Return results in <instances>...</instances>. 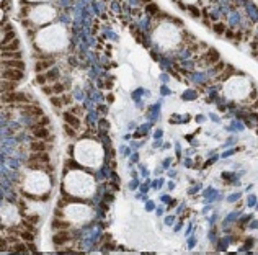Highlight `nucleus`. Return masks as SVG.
Returning a JSON list of instances; mask_svg holds the SVG:
<instances>
[{"label": "nucleus", "mask_w": 258, "mask_h": 255, "mask_svg": "<svg viewBox=\"0 0 258 255\" xmlns=\"http://www.w3.org/2000/svg\"><path fill=\"white\" fill-rule=\"evenodd\" d=\"M52 90H54L56 95H62L64 90H65V87H64V84H61V82H54V84H52Z\"/></svg>", "instance_id": "obj_18"}, {"label": "nucleus", "mask_w": 258, "mask_h": 255, "mask_svg": "<svg viewBox=\"0 0 258 255\" xmlns=\"http://www.w3.org/2000/svg\"><path fill=\"white\" fill-rule=\"evenodd\" d=\"M2 59H21V52H20V51L2 52Z\"/></svg>", "instance_id": "obj_17"}, {"label": "nucleus", "mask_w": 258, "mask_h": 255, "mask_svg": "<svg viewBox=\"0 0 258 255\" xmlns=\"http://www.w3.org/2000/svg\"><path fill=\"white\" fill-rule=\"evenodd\" d=\"M34 82H36L38 85H41V87H42V85H46V82H48V77H46V74H42V72H41V74H36Z\"/></svg>", "instance_id": "obj_21"}, {"label": "nucleus", "mask_w": 258, "mask_h": 255, "mask_svg": "<svg viewBox=\"0 0 258 255\" xmlns=\"http://www.w3.org/2000/svg\"><path fill=\"white\" fill-rule=\"evenodd\" d=\"M253 108H258V100H257V101H255V103H253Z\"/></svg>", "instance_id": "obj_31"}, {"label": "nucleus", "mask_w": 258, "mask_h": 255, "mask_svg": "<svg viewBox=\"0 0 258 255\" xmlns=\"http://www.w3.org/2000/svg\"><path fill=\"white\" fill-rule=\"evenodd\" d=\"M20 239L25 242H31L34 240V232L29 229H21V226H20Z\"/></svg>", "instance_id": "obj_12"}, {"label": "nucleus", "mask_w": 258, "mask_h": 255, "mask_svg": "<svg viewBox=\"0 0 258 255\" xmlns=\"http://www.w3.org/2000/svg\"><path fill=\"white\" fill-rule=\"evenodd\" d=\"M62 100H64V105H70L72 103V97L69 93H62Z\"/></svg>", "instance_id": "obj_27"}, {"label": "nucleus", "mask_w": 258, "mask_h": 255, "mask_svg": "<svg viewBox=\"0 0 258 255\" xmlns=\"http://www.w3.org/2000/svg\"><path fill=\"white\" fill-rule=\"evenodd\" d=\"M147 12L150 13V15H157V12H159V8H157V5H147Z\"/></svg>", "instance_id": "obj_26"}, {"label": "nucleus", "mask_w": 258, "mask_h": 255, "mask_svg": "<svg viewBox=\"0 0 258 255\" xmlns=\"http://www.w3.org/2000/svg\"><path fill=\"white\" fill-rule=\"evenodd\" d=\"M41 90H42V93L44 95H54V90H52V85H42L41 87Z\"/></svg>", "instance_id": "obj_24"}, {"label": "nucleus", "mask_w": 258, "mask_h": 255, "mask_svg": "<svg viewBox=\"0 0 258 255\" xmlns=\"http://www.w3.org/2000/svg\"><path fill=\"white\" fill-rule=\"evenodd\" d=\"M46 77H48V82H51V84H54V82H57V70H48V74H46Z\"/></svg>", "instance_id": "obj_20"}, {"label": "nucleus", "mask_w": 258, "mask_h": 255, "mask_svg": "<svg viewBox=\"0 0 258 255\" xmlns=\"http://www.w3.org/2000/svg\"><path fill=\"white\" fill-rule=\"evenodd\" d=\"M8 248L12 252H16V254H26V252H28V245H26L25 242H15V244H12Z\"/></svg>", "instance_id": "obj_10"}, {"label": "nucleus", "mask_w": 258, "mask_h": 255, "mask_svg": "<svg viewBox=\"0 0 258 255\" xmlns=\"http://www.w3.org/2000/svg\"><path fill=\"white\" fill-rule=\"evenodd\" d=\"M219 61V52L216 49H209L208 52L202 54V64H214V62Z\"/></svg>", "instance_id": "obj_6"}, {"label": "nucleus", "mask_w": 258, "mask_h": 255, "mask_svg": "<svg viewBox=\"0 0 258 255\" xmlns=\"http://www.w3.org/2000/svg\"><path fill=\"white\" fill-rule=\"evenodd\" d=\"M65 133H67V136H70V137H75V134H77V131H75V128H74V126H70V124H67V123H65Z\"/></svg>", "instance_id": "obj_23"}, {"label": "nucleus", "mask_w": 258, "mask_h": 255, "mask_svg": "<svg viewBox=\"0 0 258 255\" xmlns=\"http://www.w3.org/2000/svg\"><path fill=\"white\" fill-rule=\"evenodd\" d=\"M18 48H20V41H18V38H16V39H13V41L7 42V44H2V52L18 51Z\"/></svg>", "instance_id": "obj_11"}, {"label": "nucleus", "mask_w": 258, "mask_h": 255, "mask_svg": "<svg viewBox=\"0 0 258 255\" xmlns=\"http://www.w3.org/2000/svg\"><path fill=\"white\" fill-rule=\"evenodd\" d=\"M26 245H28V250L29 252H36V247H34V244H33V240L31 242H26Z\"/></svg>", "instance_id": "obj_30"}, {"label": "nucleus", "mask_w": 258, "mask_h": 255, "mask_svg": "<svg viewBox=\"0 0 258 255\" xmlns=\"http://www.w3.org/2000/svg\"><path fill=\"white\" fill-rule=\"evenodd\" d=\"M29 159H34V160H39V162L49 163V155H48V150H42V152H31Z\"/></svg>", "instance_id": "obj_13"}, {"label": "nucleus", "mask_w": 258, "mask_h": 255, "mask_svg": "<svg viewBox=\"0 0 258 255\" xmlns=\"http://www.w3.org/2000/svg\"><path fill=\"white\" fill-rule=\"evenodd\" d=\"M51 124V119L49 118H46L44 114H41V116H36L34 118V124L31 126V129H34V128H46Z\"/></svg>", "instance_id": "obj_9"}, {"label": "nucleus", "mask_w": 258, "mask_h": 255, "mask_svg": "<svg viewBox=\"0 0 258 255\" xmlns=\"http://www.w3.org/2000/svg\"><path fill=\"white\" fill-rule=\"evenodd\" d=\"M25 77V70H18V69H10V67H2V78L13 82H20Z\"/></svg>", "instance_id": "obj_1"}, {"label": "nucleus", "mask_w": 258, "mask_h": 255, "mask_svg": "<svg viewBox=\"0 0 258 255\" xmlns=\"http://www.w3.org/2000/svg\"><path fill=\"white\" fill-rule=\"evenodd\" d=\"M3 34V39H2V44H7V42L13 41V39H16V33L13 31V29H10V31H5L2 33Z\"/></svg>", "instance_id": "obj_16"}, {"label": "nucleus", "mask_w": 258, "mask_h": 255, "mask_svg": "<svg viewBox=\"0 0 258 255\" xmlns=\"http://www.w3.org/2000/svg\"><path fill=\"white\" fill-rule=\"evenodd\" d=\"M72 239L70 232H67V229H62V231H57L54 235H52V242L56 245H64L65 242H69Z\"/></svg>", "instance_id": "obj_2"}, {"label": "nucleus", "mask_w": 258, "mask_h": 255, "mask_svg": "<svg viewBox=\"0 0 258 255\" xmlns=\"http://www.w3.org/2000/svg\"><path fill=\"white\" fill-rule=\"evenodd\" d=\"M69 226H70V222H67V221H62V219H54V222H52V227H54L56 231H62V229H69Z\"/></svg>", "instance_id": "obj_15"}, {"label": "nucleus", "mask_w": 258, "mask_h": 255, "mask_svg": "<svg viewBox=\"0 0 258 255\" xmlns=\"http://www.w3.org/2000/svg\"><path fill=\"white\" fill-rule=\"evenodd\" d=\"M51 103L54 105L56 108L62 106V105H64V100H62V95H61V97H54V95H51Z\"/></svg>", "instance_id": "obj_22"}, {"label": "nucleus", "mask_w": 258, "mask_h": 255, "mask_svg": "<svg viewBox=\"0 0 258 255\" xmlns=\"http://www.w3.org/2000/svg\"><path fill=\"white\" fill-rule=\"evenodd\" d=\"M54 65V57H49V59H38L34 64V72L36 74H41L44 70H49V67Z\"/></svg>", "instance_id": "obj_3"}, {"label": "nucleus", "mask_w": 258, "mask_h": 255, "mask_svg": "<svg viewBox=\"0 0 258 255\" xmlns=\"http://www.w3.org/2000/svg\"><path fill=\"white\" fill-rule=\"evenodd\" d=\"M26 219H28L29 222H33V224H38V222H39V216H34V214L26 216Z\"/></svg>", "instance_id": "obj_29"}, {"label": "nucleus", "mask_w": 258, "mask_h": 255, "mask_svg": "<svg viewBox=\"0 0 258 255\" xmlns=\"http://www.w3.org/2000/svg\"><path fill=\"white\" fill-rule=\"evenodd\" d=\"M64 121L67 124H70V126H74L75 129L80 128V118H78L77 114H74L72 111H65L64 113Z\"/></svg>", "instance_id": "obj_7"}, {"label": "nucleus", "mask_w": 258, "mask_h": 255, "mask_svg": "<svg viewBox=\"0 0 258 255\" xmlns=\"http://www.w3.org/2000/svg\"><path fill=\"white\" fill-rule=\"evenodd\" d=\"M212 29H214V33H217V34H224V31H225V25L224 23H214V25L211 26Z\"/></svg>", "instance_id": "obj_19"}, {"label": "nucleus", "mask_w": 258, "mask_h": 255, "mask_svg": "<svg viewBox=\"0 0 258 255\" xmlns=\"http://www.w3.org/2000/svg\"><path fill=\"white\" fill-rule=\"evenodd\" d=\"M2 67L25 70V61H21V59H2Z\"/></svg>", "instance_id": "obj_4"}, {"label": "nucleus", "mask_w": 258, "mask_h": 255, "mask_svg": "<svg viewBox=\"0 0 258 255\" xmlns=\"http://www.w3.org/2000/svg\"><path fill=\"white\" fill-rule=\"evenodd\" d=\"M70 111H72L74 114H77L78 118H80L82 114H83V108H82V106H72V108H70Z\"/></svg>", "instance_id": "obj_25"}, {"label": "nucleus", "mask_w": 258, "mask_h": 255, "mask_svg": "<svg viewBox=\"0 0 258 255\" xmlns=\"http://www.w3.org/2000/svg\"><path fill=\"white\" fill-rule=\"evenodd\" d=\"M33 136H34L36 139H42V141H48L49 137L54 139L52 134H51V131H49L48 128H34V129H33Z\"/></svg>", "instance_id": "obj_5"}, {"label": "nucleus", "mask_w": 258, "mask_h": 255, "mask_svg": "<svg viewBox=\"0 0 258 255\" xmlns=\"http://www.w3.org/2000/svg\"><path fill=\"white\" fill-rule=\"evenodd\" d=\"M189 12H191V13H189L191 16H194V18H199V10L196 8V7H189Z\"/></svg>", "instance_id": "obj_28"}, {"label": "nucleus", "mask_w": 258, "mask_h": 255, "mask_svg": "<svg viewBox=\"0 0 258 255\" xmlns=\"http://www.w3.org/2000/svg\"><path fill=\"white\" fill-rule=\"evenodd\" d=\"M16 84H18V82H13V80H7V78H2V92H15Z\"/></svg>", "instance_id": "obj_14"}, {"label": "nucleus", "mask_w": 258, "mask_h": 255, "mask_svg": "<svg viewBox=\"0 0 258 255\" xmlns=\"http://www.w3.org/2000/svg\"><path fill=\"white\" fill-rule=\"evenodd\" d=\"M48 149H51V146H48L42 139L33 141V142L29 144V150H31V152H42V150H48Z\"/></svg>", "instance_id": "obj_8"}]
</instances>
